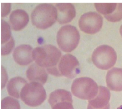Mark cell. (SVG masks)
<instances>
[{
    "label": "cell",
    "mask_w": 122,
    "mask_h": 109,
    "mask_svg": "<svg viewBox=\"0 0 122 109\" xmlns=\"http://www.w3.org/2000/svg\"><path fill=\"white\" fill-rule=\"evenodd\" d=\"M122 109V105H121V106H120V107H118V109Z\"/></svg>",
    "instance_id": "cell-26"
},
{
    "label": "cell",
    "mask_w": 122,
    "mask_h": 109,
    "mask_svg": "<svg viewBox=\"0 0 122 109\" xmlns=\"http://www.w3.org/2000/svg\"><path fill=\"white\" fill-rule=\"evenodd\" d=\"M56 38L60 49L63 52L69 53L77 47L80 40V34L76 27L72 25H66L60 28Z\"/></svg>",
    "instance_id": "cell-3"
},
{
    "label": "cell",
    "mask_w": 122,
    "mask_h": 109,
    "mask_svg": "<svg viewBox=\"0 0 122 109\" xmlns=\"http://www.w3.org/2000/svg\"><path fill=\"white\" fill-rule=\"evenodd\" d=\"M58 69L61 76L73 79L79 73V62L76 57L71 54H66L61 58Z\"/></svg>",
    "instance_id": "cell-8"
},
{
    "label": "cell",
    "mask_w": 122,
    "mask_h": 109,
    "mask_svg": "<svg viewBox=\"0 0 122 109\" xmlns=\"http://www.w3.org/2000/svg\"><path fill=\"white\" fill-rule=\"evenodd\" d=\"M111 93L109 89L105 86H98V95L93 99L88 100L87 109H110Z\"/></svg>",
    "instance_id": "cell-9"
},
{
    "label": "cell",
    "mask_w": 122,
    "mask_h": 109,
    "mask_svg": "<svg viewBox=\"0 0 122 109\" xmlns=\"http://www.w3.org/2000/svg\"><path fill=\"white\" fill-rule=\"evenodd\" d=\"M94 6L98 13L106 16L112 13L115 11L117 3H95Z\"/></svg>",
    "instance_id": "cell-17"
},
{
    "label": "cell",
    "mask_w": 122,
    "mask_h": 109,
    "mask_svg": "<svg viewBox=\"0 0 122 109\" xmlns=\"http://www.w3.org/2000/svg\"><path fill=\"white\" fill-rule=\"evenodd\" d=\"M10 27L15 31H19L24 29L29 22V15L23 10H15L10 15Z\"/></svg>",
    "instance_id": "cell-13"
},
{
    "label": "cell",
    "mask_w": 122,
    "mask_h": 109,
    "mask_svg": "<svg viewBox=\"0 0 122 109\" xmlns=\"http://www.w3.org/2000/svg\"><path fill=\"white\" fill-rule=\"evenodd\" d=\"M46 90L42 84L31 82L24 86L20 92V98L26 105L30 107H37L46 99Z\"/></svg>",
    "instance_id": "cell-4"
},
{
    "label": "cell",
    "mask_w": 122,
    "mask_h": 109,
    "mask_svg": "<svg viewBox=\"0 0 122 109\" xmlns=\"http://www.w3.org/2000/svg\"><path fill=\"white\" fill-rule=\"evenodd\" d=\"M56 7L58 12L57 21L59 24H67L75 18L76 9L71 3H57Z\"/></svg>",
    "instance_id": "cell-11"
},
{
    "label": "cell",
    "mask_w": 122,
    "mask_h": 109,
    "mask_svg": "<svg viewBox=\"0 0 122 109\" xmlns=\"http://www.w3.org/2000/svg\"><path fill=\"white\" fill-rule=\"evenodd\" d=\"M120 34H121V36H122V25L121 26V27H120Z\"/></svg>",
    "instance_id": "cell-25"
},
{
    "label": "cell",
    "mask_w": 122,
    "mask_h": 109,
    "mask_svg": "<svg viewBox=\"0 0 122 109\" xmlns=\"http://www.w3.org/2000/svg\"><path fill=\"white\" fill-rule=\"evenodd\" d=\"M27 81L21 77H15L8 81L7 84V91L10 96L15 98L20 97V92Z\"/></svg>",
    "instance_id": "cell-15"
},
{
    "label": "cell",
    "mask_w": 122,
    "mask_h": 109,
    "mask_svg": "<svg viewBox=\"0 0 122 109\" xmlns=\"http://www.w3.org/2000/svg\"><path fill=\"white\" fill-rule=\"evenodd\" d=\"M72 94L82 100H92L98 93V86L94 80L88 77L76 79L71 87Z\"/></svg>",
    "instance_id": "cell-5"
},
{
    "label": "cell",
    "mask_w": 122,
    "mask_h": 109,
    "mask_svg": "<svg viewBox=\"0 0 122 109\" xmlns=\"http://www.w3.org/2000/svg\"><path fill=\"white\" fill-rule=\"evenodd\" d=\"M1 109H20L19 102L12 97H5L1 101Z\"/></svg>",
    "instance_id": "cell-18"
},
{
    "label": "cell",
    "mask_w": 122,
    "mask_h": 109,
    "mask_svg": "<svg viewBox=\"0 0 122 109\" xmlns=\"http://www.w3.org/2000/svg\"><path fill=\"white\" fill-rule=\"evenodd\" d=\"M92 58L97 67L102 70H107L115 65L117 55L114 48L110 46L101 45L94 50Z\"/></svg>",
    "instance_id": "cell-6"
},
{
    "label": "cell",
    "mask_w": 122,
    "mask_h": 109,
    "mask_svg": "<svg viewBox=\"0 0 122 109\" xmlns=\"http://www.w3.org/2000/svg\"><path fill=\"white\" fill-rule=\"evenodd\" d=\"M52 109H74V107L72 102L64 101L55 104L53 107H52Z\"/></svg>",
    "instance_id": "cell-22"
},
{
    "label": "cell",
    "mask_w": 122,
    "mask_h": 109,
    "mask_svg": "<svg viewBox=\"0 0 122 109\" xmlns=\"http://www.w3.org/2000/svg\"><path fill=\"white\" fill-rule=\"evenodd\" d=\"M106 81L109 89L114 91H122V69H111L106 74Z\"/></svg>",
    "instance_id": "cell-12"
},
{
    "label": "cell",
    "mask_w": 122,
    "mask_h": 109,
    "mask_svg": "<svg viewBox=\"0 0 122 109\" xmlns=\"http://www.w3.org/2000/svg\"><path fill=\"white\" fill-rule=\"evenodd\" d=\"M47 71L48 72V73H49L50 74H52V75H54V76H58H58H61L60 72L58 70V65L53 67L47 68Z\"/></svg>",
    "instance_id": "cell-24"
},
{
    "label": "cell",
    "mask_w": 122,
    "mask_h": 109,
    "mask_svg": "<svg viewBox=\"0 0 122 109\" xmlns=\"http://www.w3.org/2000/svg\"><path fill=\"white\" fill-rule=\"evenodd\" d=\"M26 76L28 80L44 84L48 79V74L44 68L36 64H32L28 67L26 71Z\"/></svg>",
    "instance_id": "cell-14"
},
{
    "label": "cell",
    "mask_w": 122,
    "mask_h": 109,
    "mask_svg": "<svg viewBox=\"0 0 122 109\" xmlns=\"http://www.w3.org/2000/svg\"><path fill=\"white\" fill-rule=\"evenodd\" d=\"M107 20L109 22H116L122 20V3H118L115 11L112 13L104 16Z\"/></svg>",
    "instance_id": "cell-20"
},
{
    "label": "cell",
    "mask_w": 122,
    "mask_h": 109,
    "mask_svg": "<svg viewBox=\"0 0 122 109\" xmlns=\"http://www.w3.org/2000/svg\"><path fill=\"white\" fill-rule=\"evenodd\" d=\"M11 10V4L2 3L1 4V17H6Z\"/></svg>",
    "instance_id": "cell-23"
},
{
    "label": "cell",
    "mask_w": 122,
    "mask_h": 109,
    "mask_svg": "<svg viewBox=\"0 0 122 109\" xmlns=\"http://www.w3.org/2000/svg\"><path fill=\"white\" fill-rule=\"evenodd\" d=\"M14 47V40L13 38H11L9 41L5 44H1V55H7L11 53Z\"/></svg>",
    "instance_id": "cell-21"
},
{
    "label": "cell",
    "mask_w": 122,
    "mask_h": 109,
    "mask_svg": "<svg viewBox=\"0 0 122 109\" xmlns=\"http://www.w3.org/2000/svg\"><path fill=\"white\" fill-rule=\"evenodd\" d=\"M64 101H70L72 103V94L65 89H56L51 93L49 98V103L51 107L56 103Z\"/></svg>",
    "instance_id": "cell-16"
},
{
    "label": "cell",
    "mask_w": 122,
    "mask_h": 109,
    "mask_svg": "<svg viewBox=\"0 0 122 109\" xmlns=\"http://www.w3.org/2000/svg\"><path fill=\"white\" fill-rule=\"evenodd\" d=\"M61 53L56 46L46 44L36 47L33 52V58L37 65L43 68H51L58 65Z\"/></svg>",
    "instance_id": "cell-2"
},
{
    "label": "cell",
    "mask_w": 122,
    "mask_h": 109,
    "mask_svg": "<svg viewBox=\"0 0 122 109\" xmlns=\"http://www.w3.org/2000/svg\"><path fill=\"white\" fill-rule=\"evenodd\" d=\"M33 48L28 44H22L15 48L13 53L14 61L20 65H27L33 61Z\"/></svg>",
    "instance_id": "cell-10"
},
{
    "label": "cell",
    "mask_w": 122,
    "mask_h": 109,
    "mask_svg": "<svg viewBox=\"0 0 122 109\" xmlns=\"http://www.w3.org/2000/svg\"><path fill=\"white\" fill-rule=\"evenodd\" d=\"M12 32L9 24L5 20H1V44H5L11 39Z\"/></svg>",
    "instance_id": "cell-19"
},
{
    "label": "cell",
    "mask_w": 122,
    "mask_h": 109,
    "mask_svg": "<svg viewBox=\"0 0 122 109\" xmlns=\"http://www.w3.org/2000/svg\"><path fill=\"white\" fill-rule=\"evenodd\" d=\"M103 25V17L95 12L85 13L79 20V26L82 32L88 34H94L99 32Z\"/></svg>",
    "instance_id": "cell-7"
},
{
    "label": "cell",
    "mask_w": 122,
    "mask_h": 109,
    "mask_svg": "<svg viewBox=\"0 0 122 109\" xmlns=\"http://www.w3.org/2000/svg\"><path fill=\"white\" fill-rule=\"evenodd\" d=\"M31 18L33 25L36 28L40 29H48L57 20L56 7L49 3L39 4L32 12Z\"/></svg>",
    "instance_id": "cell-1"
}]
</instances>
